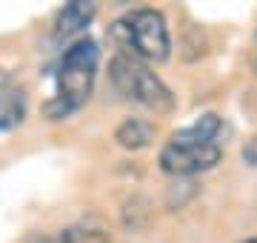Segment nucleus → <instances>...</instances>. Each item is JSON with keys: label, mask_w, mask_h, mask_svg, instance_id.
Instances as JSON below:
<instances>
[{"label": "nucleus", "mask_w": 257, "mask_h": 243, "mask_svg": "<svg viewBox=\"0 0 257 243\" xmlns=\"http://www.w3.org/2000/svg\"><path fill=\"white\" fill-rule=\"evenodd\" d=\"M97 63H100V49L92 38H77L66 49L60 57V66H57L55 97L43 109L49 120H63L92 97Z\"/></svg>", "instance_id": "f257e3e1"}, {"label": "nucleus", "mask_w": 257, "mask_h": 243, "mask_svg": "<svg viewBox=\"0 0 257 243\" xmlns=\"http://www.w3.org/2000/svg\"><path fill=\"white\" fill-rule=\"evenodd\" d=\"M111 35L126 55L140 57L143 63H163L172 55V35L157 9H135L123 15L111 26Z\"/></svg>", "instance_id": "f03ea898"}, {"label": "nucleus", "mask_w": 257, "mask_h": 243, "mask_svg": "<svg viewBox=\"0 0 257 243\" xmlns=\"http://www.w3.org/2000/svg\"><path fill=\"white\" fill-rule=\"evenodd\" d=\"M109 77H111V86H114L126 100H135V103H140V106H146V109L169 112L172 103H175L169 86L149 69V63H143V60L135 57V55L120 52V55L111 57Z\"/></svg>", "instance_id": "7ed1b4c3"}, {"label": "nucleus", "mask_w": 257, "mask_h": 243, "mask_svg": "<svg viewBox=\"0 0 257 243\" xmlns=\"http://www.w3.org/2000/svg\"><path fill=\"white\" fill-rule=\"evenodd\" d=\"M223 158V146L220 143H200L186 138L183 132H175L169 143L160 149V169L172 178H192L200 172H209L220 163Z\"/></svg>", "instance_id": "20e7f679"}, {"label": "nucleus", "mask_w": 257, "mask_h": 243, "mask_svg": "<svg viewBox=\"0 0 257 243\" xmlns=\"http://www.w3.org/2000/svg\"><path fill=\"white\" fill-rule=\"evenodd\" d=\"M94 18V6L92 3H83V0H74L69 6H63V12L57 15V23H55V38L66 40L77 35L83 26H89V20Z\"/></svg>", "instance_id": "39448f33"}, {"label": "nucleus", "mask_w": 257, "mask_h": 243, "mask_svg": "<svg viewBox=\"0 0 257 243\" xmlns=\"http://www.w3.org/2000/svg\"><path fill=\"white\" fill-rule=\"evenodd\" d=\"M114 141L123 146V149H146L149 143L155 141V126L143 117H126V120L120 123L117 129H114Z\"/></svg>", "instance_id": "423d86ee"}, {"label": "nucleus", "mask_w": 257, "mask_h": 243, "mask_svg": "<svg viewBox=\"0 0 257 243\" xmlns=\"http://www.w3.org/2000/svg\"><path fill=\"white\" fill-rule=\"evenodd\" d=\"M26 112V97L23 92H6L0 94V129H9L15 123L23 120Z\"/></svg>", "instance_id": "0eeeda50"}, {"label": "nucleus", "mask_w": 257, "mask_h": 243, "mask_svg": "<svg viewBox=\"0 0 257 243\" xmlns=\"http://www.w3.org/2000/svg\"><path fill=\"white\" fill-rule=\"evenodd\" d=\"M55 243H111V237L94 226H69L55 237Z\"/></svg>", "instance_id": "6e6552de"}, {"label": "nucleus", "mask_w": 257, "mask_h": 243, "mask_svg": "<svg viewBox=\"0 0 257 243\" xmlns=\"http://www.w3.org/2000/svg\"><path fill=\"white\" fill-rule=\"evenodd\" d=\"M243 160H246V163H251V166H257V138H251V141H248V146L243 149Z\"/></svg>", "instance_id": "1a4fd4ad"}, {"label": "nucleus", "mask_w": 257, "mask_h": 243, "mask_svg": "<svg viewBox=\"0 0 257 243\" xmlns=\"http://www.w3.org/2000/svg\"><path fill=\"white\" fill-rule=\"evenodd\" d=\"M243 243H257V237H248V240H243Z\"/></svg>", "instance_id": "9d476101"}, {"label": "nucleus", "mask_w": 257, "mask_h": 243, "mask_svg": "<svg viewBox=\"0 0 257 243\" xmlns=\"http://www.w3.org/2000/svg\"><path fill=\"white\" fill-rule=\"evenodd\" d=\"M254 69H257V63H254Z\"/></svg>", "instance_id": "9b49d317"}]
</instances>
